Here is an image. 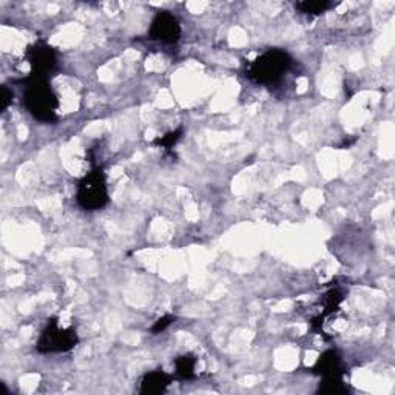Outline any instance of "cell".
Listing matches in <instances>:
<instances>
[{
	"label": "cell",
	"instance_id": "cell-13",
	"mask_svg": "<svg viewBox=\"0 0 395 395\" xmlns=\"http://www.w3.org/2000/svg\"><path fill=\"white\" fill-rule=\"evenodd\" d=\"M182 133H184L182 129H178L175 131H169L167 135H164L162 138H158L156 141H155V144L161 145V147H164L165 150H170L178 141H180L181 136H182Z\"/></svg>",
	"mask_w": 395,
	"mask_h": 395
},
{
	"label": "cell",
	"instance_id": "cell-12",
	"mask_svg": "<svg viewBox=\"0 0 395 395\" xmlns=\"http://www.w3.org/2000/svg\"><path fill=\"white\" fill-rule=\"evenodd\" d=\"M343 294L339 290V289H332V290H329L326 295H324L323 298V306H324V310H323V314L320 317H326L329 314H332V312L335 310H339L340 308V304L343 301Z\"/></svg>",
	"mask_w": 395,
	"mask_h": 395
},
{
	"label": "cell",
	"instance_id": "cell-1",
	"mask_svg": "<svg viewBox=\"0 0 395 395\" xmlns=\"http://www.w3.org/2000/svg\"><path fill=\"white\" fill-rule=\"evenodd\" d=\"M25 107L28 108L31 116L41 122H54L56 113L59 108V99L50 87L47 78H34L30 76L28 85L23 94Z\"/></svg>",
	"mask_w": 395,
	"mask_h": 395
},
{
	"label": "cell",
	"instance_id": "cell-15",
	"mask_svg": "<svg viewBox=\"0 0 395 395\" xmlns=\"http://www.w3.org/2000/svg\"><path fill=\"white\" fill-rule=\"evenodd\" d=\"M12 99V93L6 87H2V100H0V111H5L8 108Z\"/></svg>",
	"mask_w": 395,
	"mask_h": 395
},
{
	"label": "cell",
	"instance_id": "cell-5",
	"mask_svg": "<svg viewBox=\"0 0 395 395\" xmlns=\"http://www.w3.org/2000/svg\"><path fill=\"white\" fill-rule=\"evenodd\" d=\"M149 36L151 41L173 45L181 37V25L169 11H159L151 21Z\"/></svg>",
	"mask_w": 395,
	"mask_h": 395
},
{
	"label": "cell",
	"instance_id": "cell-11",
	"mask_svg": "<svg viewBox=\"0 0 395 395\" xmlns=\"http://www.w3.org/2000/svg\"><path fill=\"white\" fill-rule=\"evenodd\" d=\"M320 392L323 394H346L348 387L345 380H343V375H335V377H328L323 378V385L320 386Z\"/></svg>",
	"mask_w": 395,
	"mask_h": 395
},
{
	"label": "cell",
	"instance_id": "cell-6",
	"mask_svg": "<svg viewBox=\"0 0 395 395\" xmlns=\"http://www.w3.org/2000/svg\"><path fill=\"white\" fill-rule=\"evenodd\" d=\"M27 59L31 65V76L47 78L56 67L54 50L45 43H36L27 51Z\"/></svg>",
	"mask_w": 395,
	"mask_h": 395
},
{
	"label": "cell",
	"instance_id": "cell-10",
	"mask_svg": "<svg viewBox=\"0 0 395 395\" xmlns=\"http://www.w3.org/2000/svg\"><path fill=\"white\" fill-rule=\"evenodd\" d=\"M295 6L303 14L320 16L323 12H326L332 6V3L328 2V0H303V2H298Z\"/></svg>",
	"mask_w": 395,
	"mask_h": 395
},
{
	"label": "cell",
	"instance_id": "cell-4",
	"mask_svg": "<svg viewBox=\"0 0 395 395\" xmlns=\"http://www.w3.org/2000/svg\"><path fill=\"white\" fill-rule=\"evenodd\" d=\"M79 343V337L73 328H61L56 318L48 320L47 326L41 332L36 349L42 354L68 352Z\"/></svg>",
	"mask_w": 395,
	"mask_h": 395
},
{
	"label": "cell",
	"instance_id": "cell-8",
	"mask_svg": "<svg viewBox=\"0 0 395 395\" xmlns=\"http://www.w3.org/2000/svg\"><path fill=\"white\" fill-rule=\"evenodd\" d=\"M312 369H314L315 374L321 375L323 378L335 377V375H343L341 359L335 350H326V352H324L320 359L317 360L315 366Z\"/></svg>",
	"mask_w": 395,
	"mask_h": 395
},
{
	"label": "cell",
	"instance_id": "cell-9",
	"mask_svg": "<svg viewBox=\"0 0 395 395\" xmlns=\"http://www.w3.org/2000/svg\"><path fill=\"white\" fill-rule=\"evenodd\" d=\"M175 369L178 377H181L182 380L193 378L196 369V356L192 354H184L178 356L175 360Z\"/></svg>",
	"mask_w": 395,
	"mask_h": 395
},
{
	"label": "cell",
	"instance_id": "cell-7",
	"mask_svg": "<svg viewBox=\"0 0 395 395\" xmlns=\"http://www.w3.org/2000/svg\"><path fill=\"white\" fill-rule=\"evenodd\" d=\"M171 377L169 374H165L162 369H158V371H153L144 375V378L141 380V394L147 395H155V394H162L165 389L170 386Z\"/></svg>",
	"mask_w": 395,
	"mask_h": 395
},
{
	"label": "cell",
	"instance_id": "cell-3",
	"mask_svg": "<svg viewBox=\"0 0 395 395\" xmlns=\"http://www.w3.org/2000/svg\"><path fill=\"white\" fill-rule=\"evenodd\" d=\"M76 201L87 212H96L108 204L107 178L100 169H94L87 173L78 184Z\"/></svg>",
	"mask_w": 395,
	"mask_h": 395
},
{
	"label": "cell",
	"instance_id": "cell-14",
	"mask_svg": "<svg viewBox=\"0 0 395 395\" xmlns=\"http://www.w3.org/2000/svg\"><path fill=\"white\" fill-rule=\"evenodd\" d=\"M171 323H175V317L173 315H164L162 318L155 321V324L151 326V332L153 334H161L162 330L167 329Z\"/></svg>",
	"mask_w": 395,
	"mask_h": 395
},
{
	"label": "cell",
	"instance_id": "cell-2",
	"mask_svg": "<svg viewBox=\"0 0 395 395\" xmlns=\"http://www.w3.org/2000/svg\"><path fill=\"white\" fill-rule=\"evenodd\" d=\"M290 65L292 59L288 51L278 48L267 50L266 53L250 62L247 68V76L257 84L270 85L281 79L289 72Z\"/></svg>",
	"mask_w": 395,
	"mask_h": 395
}]
</instances>
